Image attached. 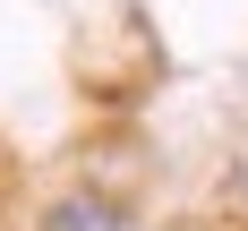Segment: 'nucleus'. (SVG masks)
Segmentation results:
<instances>
[{"label":"nucleus","instance_id":"f257e3e1","mask_svg":"<svg viewBox=\"0 0 248 231\" xmlns=\"http://www.w3.org/2000/svg\"><path fill=\"white\" fill-rule=\"evenodd\" d=\"M51 231H111V205L103 197H60L51 205Z\"/></svg>","mask_w":248,"mask_h":231}]
</instances>
